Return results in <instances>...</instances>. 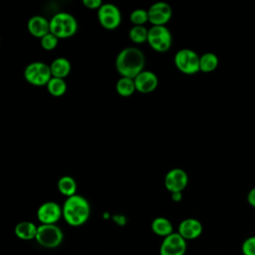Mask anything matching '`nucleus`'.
Masks as SVG:
<instances>
[{
	"mask_svg": "<svg viewBox=\"0 0 255 255\" xmlns=\"http://www.w3.org/2000/svg\"><path fill=\"white\" fill-rule=\"evenodd\" d=\"M144 64V54L135 47L124 48L116 58V69L121 77L134 79L143 71Z\"/></svg>",
	"mask_w": 255,
	"mask_h": 255,
	"instance_id": "1",
	"label": "nucleus"
},
{
	"mask_svg": "<svg viewBox=\"0 0 255 255\" xmlns=\"http://www.w3.org/2000/svg\"><path fill=\"white\" fill-rule=\"evenodd\" d=\"M63 218L70 226L78 227L85 224L90 217L91 207L87 198L75 194L67 197L63 206Z\"/></svg>",
	"mask_w": 255,
	"mask_h": 255,
	"instance_id": "2",
	"label": "nucleus"
},
{
	"mask_svg": "<svg viewBox=\"0 0 255 255\" xmlns=\"http://www.w3.org/2000/svg\"><path fill=\"white\" fill-rule=\"evenodd\" d=\"M78 22L76 18L67 12H59L50 19V32L59 39L70 38L76 34Z\"/></svg>",
	"mask_w": 255,
	"mask_h": 255,
	"instance_id": "3",
	"label": "nucleus"
},
{
	"mask_svg": "<svg viewBox=\"0 0 255 255\" xmlns=\"http://www.w3.org/2000/svg\"><path fill=\"white\" fill-rule=\"evenodd\" d=\"M23 75L29 84L37 87L47 86L53 77L50 65L40 61L28 64L24 69Z\"/></svg>",
	"mask_w": 255,
	"mask_h": 255,
	"instance_id": "4",
	"label": "nucleus"
},
{
	"mask_svg": "<svg viewBox=\"0 0 255 255\" xmlns=\"http://www.w3.org/2000/svg\"><path fill=\"white\" fill-rule=\"evenodd\" d=\"M35 240L45 248H56L64 240V233L57 224H40Z\"/></svg>",
	"mask_w": 255,
	"mask_h": 255,
	"instance_id": "5",
	"label": "nucleus"
},
{
	"mask_svg": "<svg viewBox=\"0 0 255 255\" xmlns=\"http://www.w3.org/2000/svg\"><path fill=\"white\" fill-rule=\"evenodd\" d=\"M199 60L200 56L195 51L183 48L176 52L174 56V65L181 73L185 75H194L200 72Z\"/></svg>",
	"mask_w": 255,
	"mask_h": 255,
	"instance_id": "6",
	"label": "nucleus"
},
{
	"mask_svg": "<svg viewBox=\"0 0 255 255\" xmlns=\"http://www.w3.org/2000/svg\"><path fill=\"white\" fill-rule=\"evenodd\" d=\"M147 43L152 50L163 53L169 50L172 44V36L166 26H151L148 29Z\"/></svg>",
	"mask_w": 255,
	"mask_h": 255,
	"instance_id": "7",
	"label": "nucleus"
},
{
	"mask_svg": "<svg viewBox=\"0 0 255 255\" xmlns=\"http://www.w3.org/2000/svg\"><path fill=\"white\" fill-rule=\"evenodd\" d=\"M98 20L101 26L107 30L117 29L122 22V13L120 8L112 3H104L98 10Z\"/></svg>",
	"mask_w": 255,
	"mask_h": 255,
	"instance_id": "8",
	"label": "nucleus"
},
{
	"mask_svg": "<svg viewBox=\"0 0 255 255\" xmlns=\"http://www.w3.org/2000/svg\"><path fill=\"white\" fill-rule=\"evenodd\" d=\"M186 248V240L178 232H173L163 238L159 247V255H184Z\"/></svg>",
	"mask_w": 255,
	"mask_h": 255,
	"instance_id": "9",
	"label": "nucleus"
},
{
	"mask_svg": "<svg viewBox=\"0 0 255 255\" xmlns=\"http://www.w3.org/2000/svg\"><path fill=\"white\" fill-rule=\"evenodd\" d=\"M163 183L170 193L182 192L188 183V175L182 168L174 167L166 172Z\"/></svg>",
	"mask_w": 255,
	"mask_h": 255,
	"instance_id": "10",
	"label": "nucleus"
},
{
	"mask_svg": "<svg viewBox=\"0 0 255 255\" xmlns=\"http://www.w3.org/2000/svg\"><path fill=\"white\" fill-rule=\"evenodd\" d=\"M148 22L151 26H165L172 16V9L166 2H155L148 9Z\"/></svg>",
	"mask_w": 255,
	"mask_h": 255,
	"instance_id": "11",
	"label": "nucleus"
},
{
	"mask_svg": "<svg viewBox=\"0 0 255 255\" xmlns=\"http://www.w3.org/2000/svg\"><path fill=\"white\" fill-rule=\"evenodd\" d=\"M63 217V209L55 201H46L37 209V219L41 224H56Z\"/></svg>",
	"mask_w": 255,
	"mask_h": 255,
	"instance_id": "12",
	"label": "nucleus"
},
{
	"mask_svg": "<svg viewBox=\"0 0 255 255\" xmlns=\"http://www.w3.org/2000/svg\"><path fill=\"white\" fill-rule=\"evenodd\" d=\"M133 80L136 91L141 94L151 93L158 86V78L156 74L147 70H143Z\"/></svg>",
	"mask_w": 255,
	"mask_h": 255,
	"instance_id": "13",
	"label": "nucleus"
},
{
	"mask_svg": "<svg viewBox=\"0 0 255 255\" xmlns=\"http://www.w3.org/2000/svg\"><path fill=\"white\" fill-rule=\"evenodd\" d=\"M203 231V227L201 222L195 218H185L183 219L179 225L177 232L185 239V240H193L198 238Z\"/></svg>",
	"mask_w": 255,
	"mask_h": 255,
	"instance_id": "14",
	"label": "nucleus"
},
{
	"mask_svg": "<svg viewBox=\"0 0 255 255\" xmlns=\"http://www.w3.org/2000/svg\"><path fill=\"white\" fill-rule=\"evenodd\" d=\"M27 29L32 36L41 39L50 33V20L41 15L32 16L28 20Z\"/></svg>",
	"mask_w": 255,
	"mask_h": 255,
	"instance_id": "15",
	"label": "nucleus"
},
{
	"mask_svg": "<svg viewBox=\"0 0 255 255\" xmlns=\"http://www.w3.org/2000/svg\"><path fill=\"white\" fill-rule=\"evenodd\" d=\"M38 226L31 221H21L16 224L14 228V233L16 237L21 240L29 241L36 238Z\"/></svg>",
	"mask_w": 255,
	"mask_h": 255,
	"instance_id": "16",
	"label": "nucleus"
},
{
	"mask_svg": "<svg viewBox=\"0 0 255 255\" xmlns=\"http://www.w3.org/2000/svg\"><path fill=\"white\" fill-rule=\"evenodd\" d=\"M50 68L53 77L65 79L71 73L72 65L67 58L58 57L50 64Z\"/></svg>",
	"mask_w": 255,
	"mask_h": 255,
	"instance_id": "17",
	"label": "nucleus"
},
{
	"mask_svg": "<svg viewBox=\"0 0 255 255\" xmlns=\"http://www.w3.org/2000/svg\"><path fill=\"white\" fill-rule=\"evenodd\" d=\"M151 230L152 232L160 237H166L168 235H170L171 233H173V226L172 223L170 222L169 219H167L166 217H156L151 221L150 224Z\"/></svg>",
	"mask_w": 255,
	"mask_h": 255,
	"instance_id": "18",
	"label": "nucleus"
},
{
	"mask_svg": "<svg viewBox=\"0 0 255 255\" xmlns=\"http://www.w3.org/2000/svg\"><path fill=\"white\" fill-rule=\"evenodd\" d=\"M57 187L59 192L66 197H70L77 194V182L70 175H63L62 177H60L57 183Z\"/></svg>",
	"mask_w": 255,
	"mask_h": 255,
	"instance_id": "19",
	"label": "nucleus"
},
{
	"mask_svg": "<svg viewBox=\"0 0 255 255\" xmlns=\"http://www.w3.org/2000/svg\"><path fill=\"white\" fill-rule=\"evenodd\" d=\"M219 60L218 57L211 52L204 53L200 56L199 69L202 73H211L218 67Z\"/></svg>",
	"mask_w": 255,
	"mask_h": 255,
	"instance_id": "20",
	"label": "nucleus"
},
{
	"mask_svg": "<svg viewBox=\"0 0 255 255\" xmlns=\"http://www.w3.org/2000/svg\"><path fill=\"white\" fill-rule=\"evenodd\" d=\"M116 91L117 93L124 97H130L135 91V84H134V80L130 79V78H126V77H121L116 84Z\"/></svg>",
	"mask_w": 255,
	"mask_h": 255,
	"instance_id": "21",
	"label": "nucleus"
},
{
	"mask_svg": "<svg viewBox=\"0 0 255 255\" xmlns=\"http://www.w3.org/2000/svg\"><path fill=\"white\" fill-rule=\"evenodd\" d=\"M47 91L51 96L59 98L65 95L67 91V83L64 79L52 77L50 82L47 84Z\"/></svg>",
	"mask_w": 255,
	"mask_h": 255,
	"instance_id": "22",
	"label": "nucleus"
},
{
	"mask_svg": "<svg viewBox=\"0 0 255 255\" xmlns=\"http://www.w3.org/2000/svg\"><path fill=\"white\" fill-rule=\"evenodd\" d=\"M147 36L148 29H146L144 26H132L128 32L129 39L135 44H142L147 42Z\"/></svg>",
	"mask_w": 255,
	"mask_h": 255,
	"instance_id": "23",
	"label": "nucleus"
},
{
	"mask_svg": "<svg viewBox=\"0 0 255 255\" xmlns=\"http://www.w3.org/2000/svg\"><path fill=\"white\" fill-rule=\"evenodd\" d=\"M129 20L133 26H143L146 22H148L147 10L141 8L133 10L129 15Z\"/></svg>",
	"mask_w": 255,
	"mask_h": 255,
	"instance_id": "24",
	"label": "nucleus"
},
{
	"mask_svg": "<svg viewBox=\"0 0 255 255\" xmlns=\"http://www.w3.org/2000/svg\"><path fill=\"white\" fill-rule=\"evenodd\" d=\"M58 43H59V38H57L51 32L40 39V44L42 48L46 51H53L58 46Z\"/></svg>",
	"mask_w": 255,
	"mask_h": 255,
	"instance_id": "25",
	"label": "nucleus"
},
{
	"mask_svg": "<svg viewBox=\"0 0 255 255\" xmlns=\"http://www.w3.org/2000/svg\"><path fill=\"white\" fill-rule=\"evenodd\" d=\"M241 251L243 255H255V235L250 236L243 241Z\"/></svg>",
	"mask_w": 255,
	"mask_h": 255,
	"instance_id": "26",
	"label": "nucleus"
},
{
	"mask_svg": "<svg viewBox=\"0 0 255 255\" xmlns=\"http://www.w3.org/2000/svg\"><path fill=\"white\" fill-rule=\"evenodd\" d=\"M103 2L101 0H83V5L90 10H99L103 6Z\"/></svg>",
	"mask_w": 255,
	"mask_h": 255,
	"instance_id": "27",
	"label": "nucleus"
},
{
	"mask_svg": "<svg viewBox=\"0 0 255 255\" xmlns=\"http://www.w3.org/2000/svg\"><path fill=\"white\" fill-rule=\"evenodd\" d=\"M247 202L255 208V187L251 188L247 194Z\"/></svg>",
	"mask_w": 255,
	"mask_h": 255,
	"instance_id": "28",
	"label": "nucleus"
},
{
	"mask_svg": "<svg viewBox=\"0 0 255 255\" xmlns=\"http://www.w3.org/2000/svg\"><path fill=\"white\" fill-rule=\"evenodd\" d=\"M182 197V192H175V193H171V198L174 201H179Z\"/></svg>",
	"mask_w": 255,
	"mask_h": 255,
	"instance_id": "29",
	"label": "nucleus"
}]
</instances>
